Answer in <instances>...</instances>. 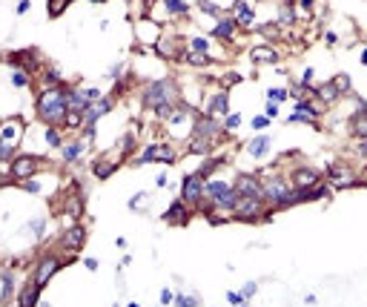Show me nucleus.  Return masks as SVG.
<instances>
[{
	"mask_svg": "<svg viewBox=\"0 0 367 307\" xmlns=\"http://www.w3.org/2000/svg\"><path fill=\"white\" fill-rule=\"evenodd\" d=\"M38 115L49 127L66 121V115H69V92L63 89V86H46L38 98Z\"/></svg>",
	"mask_w": 367,
	"mask_h": 307,
	"instance_id": "f257e3e1",
	"label": "nucleus"
},
{
	"mask_svg": "<svg viewBox=\"0 0 367 307\" xmlns=\"http://www.w3.org/2000/svg\"><path fill=\"white\" fill-rule=\"evenodd\" d=\"M207 195L215 201V207H221V210H232V207H235V201H238L235 187L227 184V181H218V178L207 181Z\"/></svg>",
	"mask_w": 367,
	"mask_h": 307,
	"instance_id": "f03ea898",
	"label": "nucleus"
},
{
	"mask_svg": "<svg viewBox=\"0 0 367 307\" xmlns=\"http://www.w3.org/2000/svg\"><path fill=\"white\" fill-rule=\"evenodd\" d=\"M232 216L238 221H258V218H264V201H261V195H238L235 207H232Z\"/></svg>",
	"mask_w": 367,
	"mask_h": 307,
	"instance_id": "7ed1b4c3",
	"label": "nucleus"
},
{
	"mask_svg": "<svg viewBox=\"0 0 367 307\" xmlns=\"http://www.w3.org/2000/svg\"><path fill=\"white\" fill-rule=\"evenodd\" d=\"M204 189H207V184H204V178H201L198 172L195 175H187L184 184H181V198H184V204H201Z\"/></svg>",
	"mask_w": 367,
	"mask_h": 307,
	"instance_id": "20e7f679",
	"label": "nucleus"
},
{
	"mask_svg": "<svg viewBox=\"0 0 367 307\" xmlns=\"http://www.w3.org/2000/svg\"><path fill=\"white\" fill-rule=\"evenodd\" d=\"M169 92H172V83H169V80L149 83L147 92H144V104H147V107H161V104H169Z\"/></svg>",
	"mask_w": 367,
	"mask_h": 307,
	"instance_id": "39448f33",
	"label": "nucleus"
},
{
	"mask_svg": "<svg viewBox=\"0 0 367 307\" xmlns=\"http://www.w3.org/2000/svg\"><path fill=\"white\" fill-rule=\"evenodd\" d=\"M40 169V161L35 158V155H18V158L12 161V167H9V172L15 175V178H32L35 172Z\"/></svg>",
	"mask_w": 367,
	"mask_h": 307,
	"instance_id": "423d86ee",
	"label": "nucleus"
},
{
	"mask_svg": "<svg viewBox=\"0 0 367 307\" xmlns=\"http://www.w3.org/2000/svg\"><path fill=\"white\" fill-rule=\"evenodd\" d=\"M100 98V92L98 89H75L69 92V112H86V107H89L92 100H98Z\"/></svg>",
	"mask_w": 367,
	"mask_h": 307,
	"instance_id": "0eeeda50",
	"label": "nucleus"
},
{
	"mask_svg": "<svg viewBox=\"0 0 367 307\" xmlns=\"http://www.w3.org/2000/svg\"><path fill=\"white\" fill-rule=\"evenodd\" d=\"M60 270V261L55 256H46L43 258V261H40V267H38V273H35V284H38L40 290L46 287V284H49V278L55 276V273H58Z\"/></svg>",
	"mask_w": 367,
	"mask_h": 307,
	"instance_id": "6e6552de",
	"label": "nucleus"
},
{
	"mask_svg": "<svg viewBox=\"0 0 367 307\" xmlns=\"http://www.w3.org/2000/svg\"><path fill=\"white\" fill-rule=\"evenodd\" d=\"M290 195V184H284L281 178H276V181H267L264 184V198L267 201H273L276 207H281V201Z\"/></svg>",
	"mask_w": 367,
	"mask_h": 307,
	"instance_id": "1a4fd4ad",
	"label": "nucleus"
},
{
	"mask_svg": "<svg viewBox=\"0 0 367 307\" xmlns=\"http://www.w3.org/2000/svg\"><path fill=\"white\" fill-rule=\"evenodd\" d=\"M83 241H86V227H80V224H72V227L63 233V238H60V244L66 250H80Z\"/></svg>",
	"mask_w": 367,
	"mask_h": 307,
	"instance_id": "9d476101",
	"label": "nucleus"
},
{
	"mask_svg": "<svg viewBox=\"0 0 367 307\" xmlns=\"http://www.w3.org/2000/svg\"><path fill=\"white\" fill-rule=\"evenodd\" d=\"M318 184V172L316 169H296L293 172V187L296 189H310Z\"/></svg>",
	"mask_w": 367,
	"mask_h": 307,
	"instance_id": "9b49d317",
	"label": "nucleus"
},
{
	"mask_svg": "<svg viewBox=\"0 0 367 307\" xmlns=\"http://www.w3.org/2000/svg\"><path fill=\"white\" fill-rule=\"evenodd\" d=\"M109 109H112V100H106V98L92 100L89 107H86V112H83V121H86V124H95V121H98L103 112H109Z\"/></svg>",
	"mask_w": 367,
	"mask_h": 307,
	"instance_id": "f8f14e48",
	"label": "nucleus"
},
{
	"mask_svg": "<svg viewBox=\"0 0 367 307\" xmlns=\"http://www.w3.org/2000/svg\"><path fill=\"white\" fill-rule=\"evenodd\" d=\"M235 192H238V195H261V198H264V187H261L253 175H241L238 184H235Z\"/></svg>",
	"mask_w": 367,
	"mask_h": 307,
	"instance_id": "ddd939ff",
	"label": "nucleus"
},
{
	"mask_svg": "<svg viewBox=\"0 0 367 307\" xmlns=\"http://www.w3.org/2000/svg\"><path fill=\"white\" fill-rule=\"evenodd\" d=\"M18 132H23V121L9 118L3 124V147H12V144L18 141Z\"/></svg>",
	"mask_w": 367,
	"mask_h": 307,
	"instance_id": "4468645a",
	"label": "nucleus"
},
{
	"mask_svg": "<svg viewBox=\"0 0 367 307\" xmlns=\"http://www.w3.org/2000/svg\"><path fill=\"white\" fill-rule=\"evenodd\" d=\"M278 52L273 46H256V49L250 52V60H256V63H276Z\"/></svg>",
	"mask_w": 367,
	"mask_h": 307,
	"instance_id": "2eb2a0df",
	"label": "nucleus"
},
{
	"mask_svg": "<svg viewBox=\"0 0 367 307\" xmlns=\"http://www.w3.org/2000/svg\"><path fill=\"white\" fill-rule=\"evenodd\" d=\"M169 224H187V207H184V198L175 201L172 207L167 210V216H164Z\"/></svg>",
	"mask_w": 367,
	"mask_h": 307,
	"instance_id": "dca6fc26",
	"label": "nucleus"
},
{
	"mask_svg": "<svg viewBox=\"0 0 367 307\" xmlns=\"http://www.w3.org/2000/svg\"><path fill=\"white\" fill-rule=\"evenodd\" d=\"M316 115H318V112H316V107H313V104L298 100V104H296V112L290 115V121H293V124H296V121H313Z\"/></svg>",
	"mask_w": 367,
	"mask_h": 307,
	"instance_id": "f3484780",
	"label": "nucleus"
},
{
	"mask_svg": "<svg viewBox=\"0 0 367 307\" xmlns=\"http://www.w3.org/2000/svg\"><path fill=\"white\" fill-rule=\"evenodd\" d=\"M209 147H212V138L201 135V132H195V135H192V141H189V152H195V155L209 152Z\"/></svg>",
	"mask_w": 367,
	"mask_h": 307,
	"instance_id": "a211bd4d",
	"label": "nucleus"
},
{
	"mask_svg": "<svg viewBox=\"0 0 367 307\" xmlns=\"http://www.w3.org/2000/svg\"><path fill=\"white\" fill-rule=\"evenodd\" d=\"M350 129H353V135H356V138H367V109H364V112H356V115H353V124H350Z\"/></svg>",
	"mask_w": 367,
	"mask_h": 307,
	"instance_id": "6ab92c4d",
	"label": "nucleus"
},
{
	"mask_svg": "<svg viewBox=\"0 0 367 307\" xmlns=\"http://www.w3.org/2000/svg\"><path fill=\"white\" fill-rule=\"evenodd\" d=\"M227 109H229L227 92H218V95L212 98V104H209V115H227Z\"/></svg>",
	"mask_w": 367,
	"mask_h": 307,
	"instance_id": "aec40b11",
	"label": "nucleus"
},
{
	"mask_svg": "<svg viewBox=\"0 0 367 307\" xmlns=\"http://www.w3.org/2000/svg\"><path fill=\"white\" fill-rule=\"evenodd\" d=\"M247 149H250V155H253V158H261V155L270 149V138H267V135H258L256 141H250Z\"/></svg>",
	"mask_w": 367,
	"mask_h": 307,
	"instance_id": "412c9836",
	"label": "nucleus"
},
{
	"mask_svg": "<svg viewBox=\"0 0 367 307\" xmlns=\"http://www.w3.org/2000/svg\"><path fill=\"white\" fill-rule=\"evenodd\" d=\"M235 15L241 26H253V9L247 6V0H235Z\"/></svg>",
	"mask_w": 367,
	"mask_h": 307,
	"instance_id": "4be33fe9",
	"label": "nucleus"
},
{
	"mask_svg": "<svg viewBox=\"0 0 367 307\" xmlns=\"http://www.w3.org/2000/svg\"><path fill=\"white\" fill-rule=\"evenodd\" d=\"M232 32H235V20L232 18H227V20H221L218 26H215V38H221V40H227V38H232Z\"/></svg>",
	"mask_w": 367,
	"mask_h": 307,
	"instance_id": "5701e85b",
	"label": "nucleus"
},
{
	"mask_svg": "<svg viewBox=\"0 0 367 307\" xmlns=\"http://www.w3.org/2000/svg\"><path fill=\"white\" fill-rule=\"evenodd\" d=\"M195 132H201V135H207V138H212V141H218V138H215V135H218V124H215V121H212V118L201 121Z\"/></svg>",
	"mask_w": 367,
	"mask_h": 307,
	"instance_id": "b1692460",
	"label": "nucleus"
},
{
	"mask_svg": "<svg viewBox=\"0 0 367 307\" xmlns=\"http://www.w3.org/2000/svg\"><path fill=\"white\" fill-rule=\"evenodd\" d=\"M38 296H40V287H38V284H35V287L23 290L18 301H20V304H23V307H32V304H38Z\"/></svg>",
	"mask_w": 367,
	"mask_h": 307,
	"instance_id": "393cba45",
	"label": "nucleus"
},
{
	"mask_svg": "<svg viewBox=\"0 0 367 307\" xmlns=\"http://www.w3.org/2000/svg\"><path fill=\"white\" fill-rule=\"evenodd\" d=\"M112 172H115V161H98L95 164V178H109Z\"/></svg>",
	"mask_w": 367,
	"mask_h": 307,
	"instance_id": "a878e982",
	"label": "nucleus"
},
{
	"mask_svg": "<svg viewBox=\"0 0 367 307\" xmlns=\"http://www.w3.org/2000/svg\"><path fill=\"white\" fill-rule=\"evenodd\" d=\"M338 95H341V92L336 89V83H333V80H330V83H324V86L318 89V98H321V100H327V104H333V100H336Z\"/></svg>",
	"mask_w": 367,
	"mask_h": 307,
	"instance_id": "bb28decb",
	"label": "nucleus"
},
{
	"mask_svg": "<svg viewBox=\"0 0 367 307\" xmlns=\"http://www.w3.org/2000/svg\"><path fill=\"white\" fill-rule=\"evenodd\" d=\"M12 290H15V276H12V273H3V293H0V301H9Z\"/></svg>",
	"mask_w": 367,
	"mask_h": 307,
	"instance_id": "cd10ccee",
	"label": "nucleus"
},
{
	"mask_svg": "<svg viewBox=\"0 0 367 307\" xmlns=\"http://www.w3.org/2000/svg\"><path fill=\"white\" fill-rule=\"evenodd\" d=\"M158 161H164V164H175V152H172V147L158 144Z\"/></svg>",
	"mask_w": 367,
	"mask_h": 307,
	"instance_id": "c85d7f7f",
	"label": "nucleus"
},
{
	"mask_svg": "<svg viewBox=\"0 0 367 307\" xmlns=\"http://www.w3.org/2000/svg\"><path fill=\"white\" fill-rule=\"evenodd\" d=\"M164 6H167L169 12H175V15H184V12H187V3H184V0H164Z\"/></svg>",
	"mask_w": 367,
	"mask_h": 307,
	"instance_id": "c756f323",
	"label": "nucleus"
},
{
	"mask_svg": "<svg viewBox=\"0 0 367 307\" xmlns=\"http://www.w3.org/2000/svg\"><path fill=\"white\" fill-rule=\"evenodd\" d=\"M187 60H189V63H195V66H204L209 58H207V52H195V49H192V52L187 55Z\"/></svg>",
	"mask_w": 367,
	"mask_h": 307,
	"instance_id": "7c9ffc66",
	"label": "nucleus"
},
{
	"mask_svg": "<svg viewBox=\"0 0 367 307\" xmlns=\"http://www.w3.org/2000/svg\"><path fill=\"white\" fill-rule=\"evenodd\" d=\"M215 167H221V158H209L207 164H204V167L198 169V175H201V178H207V175H209V172H212Z\"/></svg>",
	"mask_w": 367,
	"mask_h": 307,
	"instance_id": "2f4dec72",
	"label": "nucleus"
},
{
	"mask_svg": "<svg viewBox=\"0 0 367 307\" xmlns=\"http://www.w3.org/2000/svg\"><path fill=\"white\" fill-rule=\"evenodd\" d=\"M155 158H158V144H152V147H149L147 152L141 155V161H138V164H152Z\"/></svg>",
	"mask_w": 367,
	"mask_h": 307,
	"instance_id": "473e14b6",
	"label": "nucleus"
},
{
	"mask_svg": "<svg viewBox=\"0 0 367 307\" xmlns=\"http://www.w3.org/2000/svg\"><path fill=\"white\" fill-rule=\"evenodd\" d=\"M80 155V144H69V147H63V158L66 161H75Z\"/></svg>",
	"mask_w": 367,
	"mask_h": 307,
	"instance_id": "72a5a7b5",
	"label": "nucleus"
},
{
	"mask_svg": "<svg viewBox=\"0 0 367 307\" xmlns=\"http://www.w3.org/2000/svg\"><path fill=\"white\" fill-rule=\"evenodd\" d=\"M333 83H336L338 92H350V78H347V75H336V78H333Z\"/></svg>",
	"mask_w": 367,
	"mask_h": 307,
	"instance_id": "f704fd0d",
	"label": "nucleus"
},
{
	"mask_svg": "<svg viewBox=\"0 0 367 307\" xmlns=\"http://www.w3.org/2000/svg\"><path fill=\"white\" fill-rule=\"evenodd\" d=\"M46 141H49V147H60V132L55 127L46 129Z\"/></svg>",
	"mask_w": 367,
	"mask_h": 307,
	"instance_id": "c9c22d12",
	"label": "nucleus"
},
{
	"mask_svg": "<svg viewBox=\"0 0 367 307\" xmlns=\"http://www.w3.org/2000/svg\"><path fill=\"white\" fill-rule=\"evenodd\" d=\"M66 3H69V0H52V3H49V15H52V18H58Z\"/></svg>",
	"mask_w": 367,
	"mask_h": 307,
	"instance_id": "e433bc0d",
	"label": "nucleus"
},
{
	"mask_svg": "<svg viewBox=\"0 0 367 307\" xmlns=\"http://www.w3.org/2000/svg\"><path fill=\"white\" fill-rule=\"evenodd\" d=\"M12 83H15V86H26V83H29V75H26V72H12Z\"/></svg>",
	"mask_w": 367,
	"mask_h": 307,
	"instance_id": "4c0bfd02",
	"label": "nucleus"
},
{
	"mask_svg": "<svg viewBox=\"0 0 367 307\" xmlns=\"http://www.w3.org/2000/svg\"><path fill=\"white\" fill-rule=\"evenodd\" d=\"M227 301H229V304H244L247 296H244V293H227Z\"/></svg>",
	"mask_w": 367,
	"mask_h": 307,
	"instance_id": "58836bf2",
	"label": "nucleus"
},
{
	"mask_svg": "<svg viewBox=\"0 0 367 307\" xmlns=\"http://www.w3.org/2000/svg\"><path fill=\"white\" fill-rule=\"evenodd\" d=\"M267 95H270V100H276V104H278V100L287 98V92H284V89H270Z\"/></svg>",
	"mask_w": 367,
	"mask_h": 307,
	"instance_id": "ea45409f",
	"label": "nucleus"
},
{
	"mask_svg": "<svg viewBox=\"0 0 367 307\" xmlns=\"http://www.w3.org/2000/svg\"><path fill=\"white\" fill-rule=\"evenodd\" d=\"M198 6H201V12H207V15H218V6H212V3H207V0H201Z\"/></svg>",
	"mask_w": 367,
	"mask_h": 307,
	"instance_id": "a19ab883",
	"label": "nucleus"
},
{
	"mask_svg": "<svg viewBox=\"0 0 367 307\" xmlns=\"http://www.w3.org/2000/svg\"><path fill=\"white\" fill-rule=\"evenodd\" d=\"M175 304H181V307H192V304H198L195 298H189V296H178L175 298Z\"/></svg>",
	"mask_w": 367,
	"mask_h": 307,
	"instance_id": "79ce46f5",
	"label": "nucleus"
},
{
	"mask_svg": "<svg viewBox=\"0 0 367 307\" xmlns=\"http://www.w3.org/2000/svg\"><path fill=\"white\" fill-rule=\"evenodd\" d=\"M155 112H158V118H169L172 107H169V104H161V107H155Z\"/></svg>",
	"mask_w": 367,
	"mask_h": 307,
	"instance_id": "37998d69",
	"label": "nucleus"
},
{
	"mask_svg": "<svg viewBox=\"0 0 367 307\" xmlns=\"http://www.w3.org/2000/svg\"><path fill=\"white\" fill-rule=\"evenodd\" d=\"M66 207H69V213H72V216H80V213H83V207H80V201H78V198H75V201H69Z\"/></svg>",
	"mask_w": 367,
	"mask_h": 307,
	"instance_id": "c03bdc74",
	"label": "nucleus"
},
{
	"mask_svg": "<svg viewBox=\"0 0 367 307\" xmlns=\"http://www.w3.org/2000/svg\"><path fill=\"white\" fill-rule=\"evenodd\" d=\"M192 49H195V52H207V40L195 38V40H192Z\"/></svg>",
	"mask_w": 367,
	"mask_h": 307,
	"instance_id": "a18cd8bd",
	"label": "nucleus"
},
{
	"mask_svg": "<svg viewBox=\"0 0 367 307\" xmlns=\"http://www.w3.org/2000/svg\"><path fill=\"white\" fill-rule=\"evenodd\" d=\"M276 115H278V104H276V100H270V104H267V118L273 121Z\"/></svg>",
	"mask_w": 367,
	"mask_h": 307,
	"instance_id": "49530a36",
	"label": "nucleus"
},
{
	"mask_svg": "<svg viewBox=\"0 0 367 307\" xmlns=\"http://www.w3.org/2000/svg\"><path fill=\"white\" fill-rule=\"evenodd\" d=\"M46 80H49V83H60V72L49 69V72H46Z\"/></svg>",
	"mask_w": 367,
	"mask_h": 307,
	"instance_id": "de8ad7c7",
	"label": "nucleus"
},
{
	"mask_svg": "<svg viewBox=\"0 0 367 307\" xmlns=\"http://www.w3.org/2000/svg\"><path fill=\"white\" fill-rule=\"evenodd\" d=\"M267 124H270V118H267V115H264V118H256V121H253V127H256V129H264Z\"/></svg>",
	"mask_w": 367,
	"mask_h": 307,
	"instance_id": "09e8293b",
	"label": "nucleus"
},
{
	"mask_svg": "<svg viewBox=\"0 0 367 307\" xmlns=\"http://www.w3.org/2000/svg\"><path fill=\"white\" fill-rule=\"evenodd\" d=\"M23 187L29 189V192H40V184H35L32 178H26V184H23Z\"/></svg>",
	"mask_w": 367,
	"mask_h": 307,
	"instance_id": "8fccbe9b",
	"label": "nucleus"
},
{
	"mask_svg": "<svg viewBox=\"0 0 367 307\" xmlns=\"http://www.w3.org/2000/svg\"><path fill=\"white\" fill-rule=\"evenodd\" d=\"M238 124H241V118H238V115H229V118H227V127H229V129H235Z\"/></svg>",
	"mask_w": 367,
	"mask_h": 307,
	"instance_id": "3c124183",
	"label": "nucleus"
},
{
	"mask_svg": "<svg viewBox=\"0 0 367 307\" xmlns=\"http://www.w3.org/2000/svg\"><path fill=\"white\" fill-rule=\"evenodd\" d=\"M169 301H175V298H172L169 290H164V293H161V304H169Z\"/></svg>",
	"mask_w": 367,
	"mask_h": 307,
	"instance_id": "603ef678",
	"label": "nucleus"
},
{
	"mask_svg": "<svg viewBox=\"0 0 367 307\" xmlns=\"http://www.w3.org/2000/svg\"><path fill=\"white\" fill-rule=\"evenodd\" d=\"M281 20H284V23H293V9H284V12H281Z\"/></svg>",
	"mask_w": 367,
	"mask_h": 307,
	"instance_id": "864d4df0",
	"label": "nucleus"
},
{
	"mask_svg": "<svg viewBox=\"0 0 367 307\" xmlns=\"http://www.w3.org/2000/svg\"><path fill=\"white\" fill-rule=\"evenodd\" d=\"M23 12H29V0H20L18 3V15H23Z\"/></svg>",
	"mask_w": 367,
	"mask_h": 307,
	"instance_id": "5fc2aeb1",
	"label": "nucleus"
},
{
	"mask_svg": "<svg viewBox=\"0 0 367 307\" xmlns=\"http://www.w3.org/2000/svg\"><path fill=\"white\" fill-rule=\"evenodd\" d=\"M253 293H256V284H247V287H244V296L250 298V296H253Z\"/></svg>",
	"mask_w": 367,
	"mask_h": 307,
	"instance_id": "6e6d98bb",
	"label": "nucleus"
},
{
	"mask_svg": "<svg viewBox=\"0 0 367 307\" xmlns=\"http://www.w3.org/2000/svg\"><path fill=\"white\" fill-rule=\"evenodd\" d=\"M301 6H304V9H313V0H301Z\"/></svg>",
	"mask_w": 367,
	"mask_h": 307,
	"instance_id": "4d7b16f0",
	"label": "nucleus"
},
{
	"mask_svg": "<svg viewBox=\"0 0 367 307\" xmlns=\"http://www.w3.org/2000/svg\"><path fill=\"white\" fill-rule=\"evenodd\" d=\"M361 63H367V49H364V52H361Z\"/></svg>",
	"mask_w": 367,
	"mask_h": 307,
	"instance_id": "13d9d810",
	"label": "nucleus"
},
{
	"mask_svg": "<svg viewBox=\"0 0 367 307\" xmlns=\"http://www.w3.org/2000/svg\"><path fill=\"white\" fill-rule=\"evenodd\" d=\"M361 152H364V155H367V138H364V144H361Z\"/></svg>",
	"mask_w": 367,
	"mask_h": 307,
	"instance_id": "bf43d9fd",
	"label": "nucleus"
},
{
	"mask_svg": "<svg viewBox=\"0 0 367 307\" xmlns=\"http://www.w3.org/2000/svg\"><path fill=\"white\" fill-rule=\"evenodd\" d=\"M95 3H103V0H95Z\"/></svg>",
	"mask_w": 367,
	"mask_h": 307,
	"instance_id": "052dcab7",
	"label": "nucleus"
}]
</instances>
